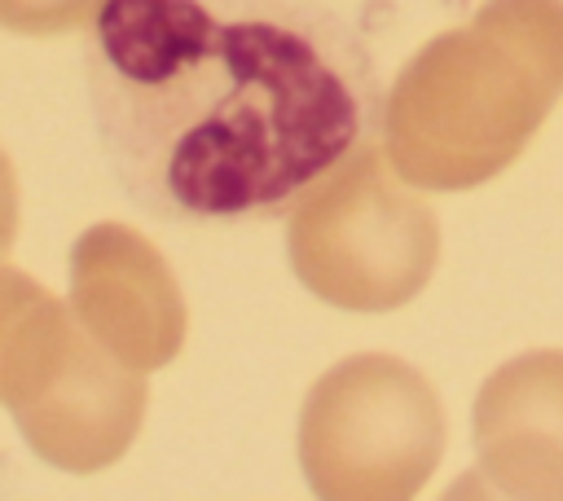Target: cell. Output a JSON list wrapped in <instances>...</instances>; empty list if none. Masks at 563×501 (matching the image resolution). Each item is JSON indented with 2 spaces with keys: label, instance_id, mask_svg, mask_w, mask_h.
Returning a JSON list of instances; mask_svg holds the SVG:
<instances>
[{
  "label": "cell",
  "instance_id": "obj_1",
  "mask_svg": "<svg viewBox=\"0 0 563 501\" xmlns=\"http://www.w3.org/2000/svg\"><path fill=\"white\" fill-rule=\"evenodd\" d=\"M84 26L101 158L163 224L282 220L387 114L369 44L325 0H101Z\"/></svg>",
  "mask_w": 563,
  "mask_h": 501
},
{
  "label": "cell",
  "instance_id": "obj_2",
  "mask_svg": "<svg viewBox=\"0 0 563 501\" xmlns=\"http://www.w3.org/2000/svg\"><path fill=\"white\" fill-rule=\"evenodd\" d=\"M563 92V0H488L431 40L387 105L400 176L466 189L497 176Z\"/></svg>",
  "mask_w": 563,
  "mask_h": 501
},
{
  "label": "cell",
  "instance_id": "obj_3",
  "mask_svg": "<svg viewBox=\"0 0 563 501\" xmlns=\"http://www.w3.org/2000/svg\"><path fill=\"white\" fill-rule=\"evenodd\" d=\"M299 457L321 497H409L444 453L435 387L396 356H352L303 409Z\"/></svg>",
  "mask_w": 563,
  "mask_h": 501
},
{
  "label": "cell",
  "instance_id": "obj_4",
  "mask_svg": "<svg viewBox=\"0 0 563 501\" xmlns=\"http://www.w3.org/2000/svg\"><path fill=\"white\" fill-rule=\"evenodd\" d=\"M435 255L440 229L431 207L387 180L374 145L303 198L295 264L339 308H400L427 286Z\"/></svg>",
  "mask_w": 563,
  "mask_h": 501
},
{
  "label": "cell",
  "instance_id": "obj_5",
  "mask_svg": "<svg viewBox=\"0 0 563 501\" xmlns=\"http://www.w3.org/2000/svg\"><path fill=\"white\" fill-rule=\"evenodd\" d=\"M479 479L501 497H563V352L506 360L475 396Z\"/></svg>",
  "mask_w": 563,
  "mask_h": 501
},
{
  "label": "cell",
  "instance_id": "obj_6",
  "mask_svg": "<svg viewBox=\"0 0 563 501\" xmlns=\"http://www.w3.org/2000/svg\"><path fill=\"white\" fill-rule=\"evenodd\" d=\"M101 0H0V26L18 35H62L84 26Z\"/></svg>",
  "mask_w": 563,
  "mask_h": 501
},
{
  "label": "cell",
  "instance_id": "obj_7",
  "mask_svg": "<svg viewBox=\"0 0 563 501\" xmlns=\"http://www.w3.org/2000/svg\"><path fill=\"white\" fill-rule=\"evenodd\" d=\"M18 189H13V171H9V158L0 154V255L9 250L13 242V224H18Z\"/></svg>",
  "mask_w": 563,
  "mask_h": 501
}]
</instances>
